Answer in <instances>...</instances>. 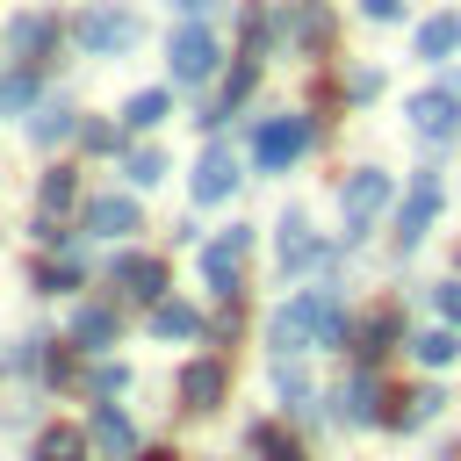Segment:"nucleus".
I'll list each match as a JSON object with an SVG mask.
<instances>
[{
  "label": "nucleus",
  "mask_w": 461,
  "mask_h": 461,
  "mask_svg": "<svg viewBox=\"0 0 461 461\" xmlns=\"http://www.w3.org/2000/svg\"><path fill=\"white\" fill-rule=\"evenodd\" d=\"M310 144H317V122H310V115H274V122H259L252 158H259V173H281V166L303 158Z\"/></svg>",
  "instance_id": "f257e3e1"
},
{
  "label": "nucleus",
  "mask_w": 461,
  "mask_h": 461,
  "mask_svg": "<svg viewBox=\"0 0 461 461\" xmlns=\"http://www.w3.org/2000/svg\"><path fill=\"white\" fill-rule=\"evenodd\" d=\"M339 209H346V238H367V230H375V216L389 209V173H375V166L346 173V187H339Z\"/></svg>",
  "instance_id": "f03ea898"
},
{
  "label": "nucleus",
  "mask_w": 461,
  "mask_h": 461,
  "mask_svg": "<svg viewBox=\"0 0 461 461\" xmlns=\"http://www.w3.org/2000/svg\"><path fill=\"white\" fill-rule=\"evenodd\" d=\"M439 202H447L439 173H418V180H411V194H403V209H396V245H403V252L425 238V223L439 216Z\"/></svg>",
  "instance_id": "7ed1b4c3"
},
{
  "label": "nucleus",
  "mask_w": 461,
  "mask_h": 461,
  "mask_svg": "<svg viewBox=\"0 0 461 461\" xmlns=\"http://www.w3.org/2000/svg\"><path fill=\"white\" fill-rule=\"evenodd\" d=\"M245 245H252V230H245V223H230V230H223V238L202 252V281H209L223 303L238 295V259H245Z\"/></svg>",
  "instance_id": "20e7f679"
},
{
  "label": "nucleus",
  "mask_w": 461,
  "mask_h": 461,
  "mask_svg": "<svg viewBox=\"0 0 461 461\" xmlns=\"http://www.w3.org/2000/svg\"><path fill=\"white\" fill-rule=\"evenodd\" d=\"M79 43H86L94 58H108V50H130V43H137V14H122V7H94V14L79 22Z\"/></svg>",
  "instance_id": "39448f33"
},
{
  "label": "nucleus",
  "mask_w": 461,
  "mask_h": 461,
  "mask_svg": "<svg viewBox=\"0 0 461 461\" xmlns=\"http://www.w3.org/2000/svg\"><path fill=\"white\" fill-rule=\"evenodd\" d=\"M411 122H418V130H425L432 144H447V137L461 130V94H454V86L439 79L432 94H418V101H411Z\"/></svg>",
  "instance_id": "423d86ee"
},
{
  "label": "nucleus",
  "mask_w": 461,
  "mask_h": 461,
  "mask_svg": "<svg viewBox=\"0 0 461 461\" xmlns=\"http://www.w3.org/2000/svg\"><path fill=\"white\" fill-rule=\"evenodd\" d=\"M166 58H173V79H187V86H194V79H209V72H216V36L187 22V29L173 36V50H166Z\"/></svg>",
  "instance_id": "0eeeda50"
},
{
  "label": "nucleus",
  "mask_w": 461,
  "mask_h": 461,
  "mask_svg": "<svg viewBox=\"0 0 461 461\" xmlns=\"http://www.w3.org/2000/svg\"><path fill=\"white\" fill-rule=\"evenodd\" d=\"M230 187H238V158H230L223 144H209L202 166H194V202H223Z\"/></svg>",
  "instance_id": "6e6552de"
},
{
  "label": "nucleus",
  "mask_w": 461,
  "mask_h": 461,
  "mask_svg": "<svg viewBox=\"0 0 461 461\" xmlns=\"http://www.w3.org/2000/svg\"><path fill=\"white\" fill-rule=\"evenodd\" d=\"M115 281H122L130 295H144V303H158V295H166V267H158V259H144V252H122V259H115Z\"/></svg>",
  "instance_id": "1a4fd4ad"
},
{
  "label": "nucleus",
  "mask_w": 461,
  "mask_h": 461,
  "mask_svg": "<svg viewBox=\"0 0 461 461\" xmlns=\"http://www.w3.org/2000/svg\"><path fill=\"white\" fill-rule=\"evenodd\" d=\"M180 403H187V411H216V403H223V367H216V360H194V367L180 375Z\"/></svg>",
  "instance_id": "9d476101"
},
{
  "label": "nucleus",
  "mask_w": 461,
  "mask_h": 461,
  "mask_svg": "<svg viewBox=\"0 0 461 461\" xmlns=\"http://www.w3.org/2000/svg\"><path fill=\"white\" fill-rule=\"evenodd\" d=\"M86 230H101V238H122V230H137V202H122V194H101V202H86Z\"/></svg>",
  "instance_id": "9b49d317"
},
{
  "label": "nucleus",
  "mask_w": 461,
  "mask_h": 461,
  "mask_svg": "<svg viewBox=\"0 0 461 461\" xmlns=\"http://www.w3.org/2000/svg\"><path fill=\"white\" fill-rule=\"evenodd\" d=\"M310 259H317V245H310V216H303V209H288V216H281V267H288V274H303Z\"/></svg>",
  "instance_id": "f8f14e48"
},
{
  "label": "nucleus",
  "mask_w": 461,
  "mask_h": 461,
  "mask_svg": "<svg viewBox=\"0 0 461 461\" xmlns=\"http://www.w3.org/2000/svg\"><path fill=\"white\" fill-rule=\"evenodd\" d=\"M94 447H101L108 461H130V454H137V432H130V418H122V411H94Z\"/></svg>",
  "instance_id": "ddd939ff"
},
{
  "label": "nucleus",
  "mask_w": 461,
  "mask_h": 461,
  "mask_svg": "<svg viewBox=\"0 0 461 461\" xmlns=\"http://www.w3.org/2000/svg\"><path fill=\"white\" fill-rule=\"evenodd\" d=\"M454 50H461V14H432V22L418 29V58L439 65V58H454Z\"/></svg>",
  "instance_id": "4468645a"
},
{
  "label": "nucleus",
  "mask_w": 461,
  "mask_h": 461,
  "mask_svg": "<svg viewBox=\"0 0 461 461\" xmlns=\"http://www.w3.org/2000/svg\"><path fill=\"white\" fill-rule=\"evenodd\" d=\"M166 108H173V94H166V86H144V94L122 101V122H130V130H151V122H166Z\"/></svg>",
  "instance_id": "2eb2a0df"
},
{
  "label": "nucleus",
  "mask_w": 461,
  "mask_h": 461,
  "mask_svg": "<svg viewBox=\"0 0 461 461\" xmlns=\"http://www.w3.org/2000/svg\"><path fill=\"white\" fill-rule=\"evenodd\" d=\"M396 403H403V411H389V425H403V432H418L425 418H439V411H447V396H439V389H411V396H396Z\"/></svg>",
  "instance_id": "dca6fc26"
},
{
  "label": "nucleus",
  "mask_w": 461,
  "mask_h": 461,
  "mask_svg": "<svg viewBox=\"0 0 461 461\" xmlns=\"http://www.w3.org/2000/svg\"><path fill=\"white\" fill-rule=\"evenodd\" d=\"M411 353H418L425 367H447V360L461 353V339H454L447 324H432V331H411Z\"/></svg>",
  "instance_id": "f3484780"
},
{
  "label": "nucleus",
  "mask_w": 461,
  "mask_h": 461,
  "mask_svg": "<svg viewBox=\"0 0 461 461\" xmlns=\"http://www.w3.org/2000/svg\"><path fill=\"white\" fill-rule=\"evenodd\" d=\"M151 331H158V339H194L202 317H194L187 303H158V310H151Z\"/></svg>",
  "instance_id": "a211bd4d"
},
{
  "label": "nucleus",
  "mask_w": 461,
  "mask_h": 461,
  "mask_svg": "<svg viewBox=\"0 0 461 461\" xmlns=\"http://www.w3.org/2000/svg\"><path fill=\"white\" fill-rule=\"evenodd\" d=\"M339 403H346L353 425H375V411H382V403H375V375H353V382L339 389Z\"/></svg>",
  "instance_id": "6ab92c4d"
},
{
  "label": "nucleus",
  "mask_w": 461,
  "mask_h": 461,
  "mask_svg": "<svg viewBox=\"0 0 461 461\" xmlns=\"http://www.w3.org/2000/svg\"><path fill=\"white\" fill-rule=\"evenodd\" d=\"M79 454H86V432H72V425H50L36 439V461H79Z\"/></svg>",
  "instance_id": "aec40b11"
},
{
  "label": "nucleus",
  "mask_w": 461,
  "mask_h": 461,
  "mask_svg": "<svg viewBox=\"0 0 461 461\" xmlns=\"http://www.w3.org/2000/svg\"><path fill=\"white\" fill-rule=\"evenodd\" d=\"M72 339H79L86 353H101V346L115 339V317H108V310H79V317H72Z\"/></svg>",
  "instance_id": "412c9836"
},
{
  "label": "nucleus",
  "mask_w": 461,
  "mask_h": 461,
  "mask_svg": "<svg viewBox=\"0 0 461 461\" xmlns=\"http://www.w3.org/2000/svg\"><path fill=\"white\" fill-rule=\"evenodd\" d=\"M252 454H259V461H303V447H295L281 425H252Z\"/></svg>",
  "instance_id": "4be33fe9"
},
{
  "label": "nucleus",
  "mask_w": 461,
  "mask_h": 461,
  "mask_svg": "<svg viewBox=\"0 0 461 461\" xmlns=\"http://www.w3.org/2000/svg\"><path fill=\"white\" fill-rule=\"evenodd\" d=\"M389 339H396V317H389V310H375V317L360 324V360H382V353H389Z\"/></svg>",
  "instance_id": "5701e85b"
},
{
  "label": "nucleus",
  "mask_w": 461,
  "mask_h": 461,
  "mask_svg": "<svg viewBox=\"0 0 461 461\" xmlns=\"http://www.w3.org/2000/svg\"><path fill=\"white\" fill-rule=\"evenodd\" d=\"M58 137H72V108H65V101L36 115V144H58Z\"/></svg>",
  "instance_id": "b1692460"
},
{
  "label": "nucleus",
  "mask_w": 461,
  "mask_h": 461,
  "mask_svg": "<svg viewBox=\"0 0 461 461\" xmlns=\"http://www.w3.org/2000/svg\"><path fill=\"white\" fill-rule=\"evenodd\" d=\"M29 101H36V79H29V72H7V79H0V108L14 115V108H29Z\"/></svg>",
  "instance_id": "393cba45"
},
{
  "label": "nucleus",
  "mask_w": 461,
  "mask_h": 461,
  "mask_svg": "<svg viewBox=\"0 0 461 461\" xmlns=\"http://www.w3.org/2000/svg\"><path fill=\"white\" fill-rule=\"evenodd\" d=\"M122 173H130L137 187H151V180L166 173V158H158V151H130V166H122Z\"/></svg>",
  "instance_id": "a878e982"
},
{
  "label": "nucleus",
  "mask_w": 461,
  "mask_h": 461,
  "mask_svg": "<svg viewBox=\"0 0 461 461\" xmlns=\"http://www.w3.org/2000/svg\"><path fill=\"white\" fill-rule=\"evenodd\" d=\"M72 194H79V180H72V173H50V180H43V209H65Z\"/></svg>",
  "instance_id": "bb28decb"
},
{
  "label": "nucleus",
  "mask_w": 461,
  "mask_h": 461,
  "mask_svg": "<svg viewBox=\"0 0 461 461\" xmlns=\"http://www.w3.org/2000/svg\"><path fill=\"white\" fill-rule=\"evenodd\" d=\"M43 36H50V29H43V22H36V14H29V22H14V50H36V43H43Z\"/></svg>",
  "instance_id": "cd10ccee"
},
{
  "label": "nucleus",
  "mask_w": 461,
  "mask_h": 461,
  "mask_svg": "<svg viewBox=\"0 0 461 461\" xmlns=\"http://www.w3.org/2000/svg\"><path fill=\"white\" fill-rule=\"evenodd\" d=\"M432 303H439L447 317H461V281H439V288H432Z\"/></svg>",
  "instance_id": "c85d7f7f"
},
{
  "label": "nucleus",
  "mask_w": 461,
  "mask_h": 461,
  "mask_svg": "<svg viewBox=\"0 0 461 461\" xmlns=\"http://www.w3.org/2000/svg\"><path fill=\"white\" fill-rule=\"evenodd\" d=\"M360 14H367V22H396V14H403V0H360Z\"/></svg>",
  "instance_id": "c756f323"
},
{
  "label": "nucleus",
  "mask_w": 461,
  "mask_h": 461,
  "mask_svg": "<svg viewBox=\"0 0 461 461\" xmlns=\"http://www.w3.org/2000/svg\"><path fill=\"white\" fill-rule=\"evenodd\" d=\"M173 7H187V14H194V7H209V0H173Z\"/></svg>",
  "instance_id": "7c9ffc66"
},
{
  "label": "nucleus",
  "mask_w": 461,
  "mask_h": 461,
  "mask_svg": "<svg viewBox=\"0 0 461 461\" xmlns=\"http://www.w3.org/2000/svg\"><path fill=\"white\" fill-rule=\"evenodd\" d=\"M144 461H173V454H144Z\"/></svg>",
  "instance_id": "2f4dec72"
}]
</instances>
